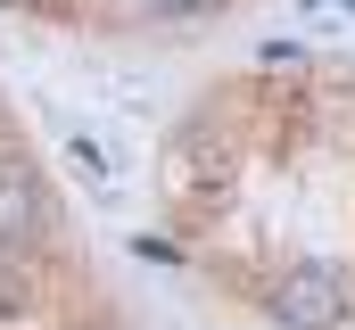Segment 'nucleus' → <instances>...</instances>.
I'll use <instances>...</instances> for the list:
<instances>
[{"instance_id":"f03ea898","label":"nucleus","mask_w":355,"mask_h":330,"mask_svg":"<svg viewBox=\"0 0 355 330\" xmlns=\"http://www.w3.org/2000/svg\"><path fill=\"white\" fill-rule=\"evenodd\" d=\"M58 232V198L42 190V173L25 157H0V256H33Z\"/></svg>"},{"instance_id":"f257e3e1","label":"nucleus","mask_w":355,"mask_h":330,"mask_svg":"<svg viewBox=\"0 0 355 330\" xmlns=\"http://www.w3.org/2000/svg\"><path fill=\"white\" fill-rule=\"evenodd\" d=\"M265 314L281 330H339V322H355V272L347 264H289L272 281Z\"/></svg>"},{"instance_id":"7ed1b4c3","label":"nucleus","mask_w":355,"mask_h":330,"mask_svg":"<svg viewBox=\"0 0 355 330\" xmlns=\"http://www.w3.org/2000/svg\"><path fill=\"white\" fill-rule=\"evenodd\" d=\"M17 314H33V272H25V256H0V322H17Z\"/></svg>"}]
</instances>
